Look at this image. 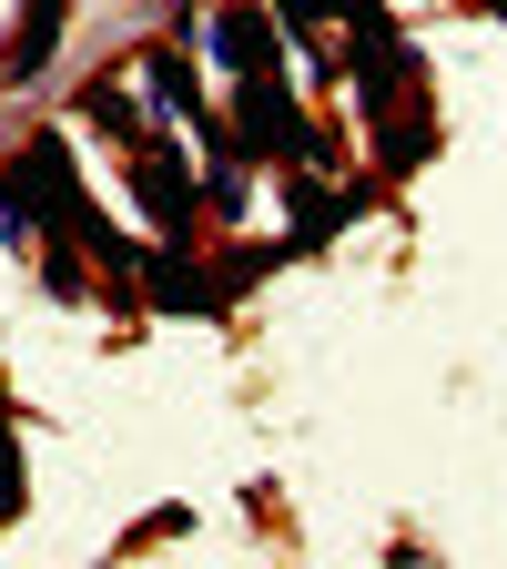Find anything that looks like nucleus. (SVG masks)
<instances>
[{
  "label": "nucleus",
  "mask_w": 507,
  "mask_h": 569,
  "mask_svg": "<svg viewBox=\"0 0 507 569\" xmlns=\"http://www.w3.org/2000/svg\"><path fill=\"white\" fill-rule=\"evenodd\" d=\"M325 21V0H284V31H315Z\"/></svg>",
  "instance_id": "f257e3e1"
}]
</instances>
